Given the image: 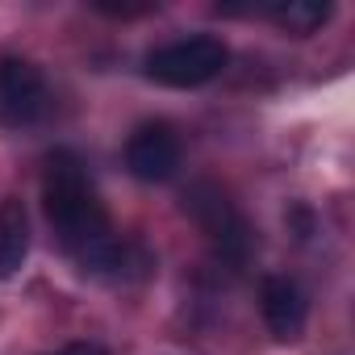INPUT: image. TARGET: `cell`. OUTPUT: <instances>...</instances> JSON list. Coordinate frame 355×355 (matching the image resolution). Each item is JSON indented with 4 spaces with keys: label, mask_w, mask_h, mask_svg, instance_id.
Masks as SVG:
<instances>
[{
    "label": "cell",
    "mask_w": 355,
    "mask_h": 355,
    "mask_svg": "<svg viewBox=\"0 0 355 355\" xmlns=\"http://www.w3.org/2000/svg\"><path fill=\"white\" fill-rule=\"evenodd\" d=\"M42 209L46 222L55 230V243L92 276L105 280H125L130 268L146 272L150 259L121 243L109 226L105 201L96 197L92 180H88V167L80 163L76 150H51L46 167H42Z\"/></svg>",
    "instance_id": "1"
},
{
    "label": "cell",
    "mask_w": 355,
    "mask_h": 355,
    "mask_svg": "<svg viewBox=\"0 0 355 355\" xmlns=\"http://www.w3.org/2000/svg\"><path fill=\"white\" fill-rule=\"evenodd\" d=\"M30 255V218H26V205L17 197H5L0 201V280H9L21 272Z\"/></svg>",
    "instance_id": "7"
},
{
    "label": "cell",
    "mask_w": 355,
    "mask_h": 355,
    "mask_svg": "<svg viewBox=\"0 0 355 355\" xmlns=\"http://www.w3.org/2000/svg\"><path fill=\"white\" fill-rule=\"evenodd\" d=\"M184 214H193V222L201 226V234H205V243L214 247L218 259H226V263H234V268H243V263L251 259L255 234H251L247 218L239 214V205H234L218 184H209V180L193 184V189L184 193Z\"/></svg>",
    "instance_id": "2"
},
{
    "label": "cell",
    "mask_w": 355,
    "mask_h": 355,
    "mask_svg": "<svg viewBox=\"0 0 355 355\" xmlns=\"http://www.w3.org/2000/svg\"><path fill=\"white\" fill-rule=\"evenodd\" d=\"M51 84L38 63L9 55L0 59V121L9 130H30L51 113Z\"/></svg>",
    "instance_id": "4"
},
{
    "label": "cell",
    "mask_w": 355,
    "mask_h": 355,
    "mask_svg": "<svg viewBox=\"0 0 355 355\" xmlns=\"http://www.w3.org/2000/svg\"><path fill=\"white\" fill-rule=\"evenodd\" d=\"M263 17H272L284 34H293V38H309V34H318L326 21H330V5L322 0H288V5H268V9H259Z\"/></svg>",
    "instance_id": "8"
},
{
    "label": "cell",
    "mask_w": 355,
    "mask_h": 355,
    "mask_svg": "<svg viewBox=\"0 0 355 355\" xmlns=\"http://www.w3.org/2000/svg\"><path fill=\"white\" fill-rule=\"evenodd\" d=\"M259 313H263V326L272 330L276 343H297L305 334V322H309V301H305L297 280L268 276L259 284Z\"/></svg>",
    "instance_id": "6"
},
{
    "label": "cell",
    "mask_w": 355,
    "mask_h": 355,
    "mask_svg": "<svg viewBox=\"0 0 355 355\" xmlns=\"http://www.w3.org/2000/svg\"><path fill=\"white\" fill-rule=\"evenodd\" d=\"M92 9H96V13H109V17H142V13H150L155 5H101V0H96Z\"/></svg>",
    "instance_id": "9"
},
{
    "label": "cell",
    "mask_w": 355,
    "mask_h": 355,
    "mask_svg": "<svg viewBox=\"0 0 355 355\" xmlns=\"http://www.w3.org/2000/svg\"><path fill=\"white\" fill-rule=\"evenodd\" d=\"M226 63H230L226 42L214 34H197V38H180V42L150 51L142 71H146V80H155L163 88H201V84L218 80Z\"/></svg>",
    "instance_id": "3"
},
{
    "label": "cell",
    "mask_w": 355,
    "mask_h": 355,
    "mask_svg": "<svg viewBox=\"0 0 355 355\" xmlns=\"http://www.w3.org/2000/svg\"><path fill=\"white\" fill-rule=\"evenodd\" d=\"M125 167L142 184H163L180 171V138L167 121H142L125 142Z\"/></svg>",
    "instance_id": "5"
},
{
    "label": "cell",
    "mask_w": 355,
    "mask_h": 355,
    "mask_svg": "<svg viewBox=\"0 0 355 355\" xmlns=\"http://www.w3.org/2000/svg\"><path fill=\"white\" fill-rule=\"evenodd\" d=\"M59 355H105V347H96V343H71V347H63Z\"/></svg>",
    "instance_id": "10"
}]
</instances>
